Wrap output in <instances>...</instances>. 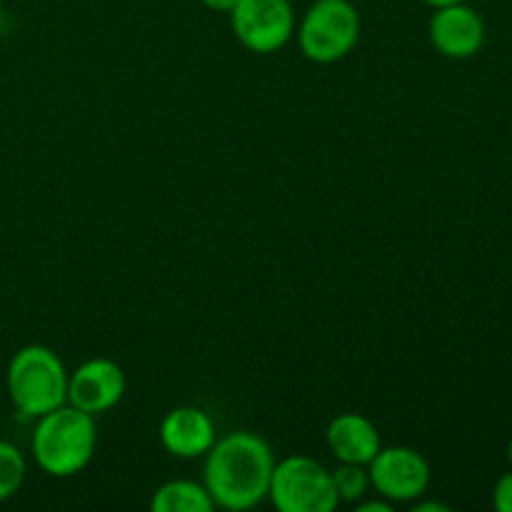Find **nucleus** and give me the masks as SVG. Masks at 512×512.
<instances>
[{
	"label": "nucleus",
	"mask_w": 512,
	"mask_h": 512,
	"mask_svg": "<svg viewBox=\"0 0 512 512\" xmlns=\"http://www.w3.org/2000/svg\"><path fill=\"white\" fill-rule=\"evenodd\" d=\"M275 455L270 445L250 430L215 438L205 453V488L215 508L250 510L263 503L270 493Z\"/></svg>",
	"instance_id": "obj_1"
},
{
	"label": "nucleus",
	"mask_w": 512,
	"mask_h": 512,
	"mask_svg": "<svg viewBox=\"0 0 512 512\" xmlns=\"http://www.w3.org/2000/svg\"><path fill=\"white\" fill-rule=\"evenodd\" d=\"M95 445L98 430L93 415L65 403L40 415L30 448L43 473L53 478H70L93 460Z\"/></svg>",
	"instance_id": "obj_2"
},
{
	"label": "nucleus",
	"mask_w": 512,
	"mask_h": 512,
	"mask_svg": "<svg viewBox=\"0 0 512 512\" xmlns=\"http://www.w3.org/2000/svg\"><path fill=\"white\" fill-rule=\"evenodd\" d=\"M5 388L20 415L38 420L40 415L68 403V370L55 350L45 345H25L10 358Z\"/></svg>",
	"instance_id": "obj_3"
},
{
	"label": "nucleus",
	"mask_w": 512,
	"mask_h": 512,
	"mask_svg": "<svg viewBox=\"0 0 512 512\" xmlns=\"http://www.w3.org/2000/svg\"><path fill=\"white\" fill-rule=\"evenodd\" d=\"M360 13L350 0H315L298 28L300 50L313 63H335L355 50Z\"/></svg>",
	"instance_id": "obj_4"
},
{
	"label": "nucleus",
	"mask_w": 512,
	"mask_h": 512,
	"mask_svg": "<svg viewBox=\"0 0 512 512\" xmlns=\"http://www.w3.org/2000/svg\"><path fill=\"white\" fill-rule=\"evenodd\" d=\"M268 498L280 512H333L340 505L333 473L310 455L275 463Z\"/></svg>",
	"instance_id": "obj_5"
},
{
	"label": "nucleus",
	"mask_w": 512,
	"mask_h": 512,
	"mask_svg": "<svg viewBox=\"0 0 512 512\" xmlns=\"http://www.w3.org/2000/svg\"><path fill=\"white\" fill-rule=\"evenodd\" d=\"M228 15L240 45L260 55L288 45L295 33V10L290 0H238Z\"/></svg>",
	"instance_id": "obj_6"
},
{
	"label": "nucleus",
	"mask_w": 512,
	"mask_h": 512,
	"mask_svg": "<svg viewBox=\"0 0 512 512\" xmlns=\"http://www.w3.org/2000/svg\"><path fill=\"white\" fill-rule=\"evenodd\" d=\"M370 485L390 503H410L425 495L430 485V465L415 448L395 445L380 448L368 463Z\"/></svg>",
	"instance_id": "obj_7"
},
{
	"label": "nucleus",
	"mask_w": 512,
	"mask_h": 512,
	"mask_svg": "<svg viewBox=\"0 0 512 512\" xmlns=\"http://www.w3.org/2000/svg\"><path fill=\"white\" fill-rule=\"evenodd\" d=\"M125 395V373L115 360L90 358L68 375V403L88 415L115 408Z\"/></svg>",
	"instance_id": "obj_8"
},
{
	"label": "nucleus",
	"mask_w": 512,
	"mask_h": 512,
	"mask_svg": "<svg viewBox=\"0 0 512 512\" xmlns=\"http://www.w3.org/2000/svg\"><path fill=\"white\" fill-rule=\"evenodd\" d=\"M430 43L440 55L453 60L473 58L485 43V23L468 3L435 8L430 18Z\"/></svg>",
	"instance_id": "obj_9"
},
{
	"label": "nucleus",
	"mask_w": 512,
	"mask_h": 512,
	"mask_svg": "<svg viewBox=\"0 0 512 512\" xmlns=\"http://www.w3.org/2000/svg\"><path fill=\"white\" fill-rule=\"evenodd\" d=\"M215 438L213 418L193 405L173 408L160 423V443L175 458H200L213 448Z\"/></svg>",
	"instance_id": "obj_10"
},
{
	"label": "nucleus",
	"mask_w": 512,
	"mask_h": 512,
	"mask_svg": "<svg viewBox=\"0 0 512 512\" xmlns=\"http://www.w3.org/2000/svg\"><path fill=\"white\" fill-rule=\"evenodd\" d=\"M330 453L338 458V463H358L368 465L383 448L378 425L360 413H343L330 420L325 430Z\"/></svg>",
	"instance_id": "obj_11"
},
{
	"label": "nucleus",
	"mask_w": 512,
	"mask_h": 512,
	"mask_svg": "<svg viewBox=\"0 0 512 512\" xmlns=\"http://www.w3.org/2000/svg\"><path fill=\"white\" fill-rule=\"evenodd\" d=\"M213 508L208 488L193 480H170L160 485L150 500L153 512H210Z\"/></svg>",
	"instance_id": "obj_12"
},
{
	"label": "nucleus",
	"mask_w": 512,
	"mask_h": 512,
	"mask_svg": "<svg viewBox=\"0 0 512 512\" xmlns=\"http://www.w3.org/2000/svg\"><path fill=\"white\" fill-rule=\"evenodd\" d=\"M25 473H28V465H25L23 453L8 440H0V503L20 493Z\"/></svg>",
	"instance_id": "obj_13"
},
{
	"label": "nucleus",
	"mask_w": 512,
	"mask_h": 512,
	"mask_svg": "<svg viewBox=\"0 0 512 512\" xmlns=\"http://www.w3.org/2000/svg\"><path fill=\"white\" fill-rule=\"evenodd\" d=\"M333 473L335 493H338L340 503H358L370 488L368 465L358 463H340L338 468L330 470Z\"/></svg>",
	"instance_id": "obj_14"
},
{
	"label": "nucleus",
	"mask_w": 512,
	"mask_h": 512,
	"mask_svg": "<svg viewBox=\"0 0 512 512\" xmlns=\"http://www.w3.org/2000/svg\"><path fill=\"white\" fill-rule=\"evenodd\" d=\"M493 505L500 512H512V473L503 475L493 490Z\"/></svg>",
	"instance_id": "obj_15"
},
{
	"label": "nucleus",
	"mask_w": 512,
	"mask_h": 512,
	"mask_svg": "<svg viewBox=\"0 0 512 512\" xmlns=\"http://www.w3.org/2000/svg\"><path fill=\"white\" fill-rule=\"evenodd\" d=\"M393 503L390 500H368V503H358V512H390Z\"/></svg>",
	"instance_id": "obj_16"
},
{
	"label": "nucleus",
	"mask_w": 512,
	"mask_h": 512,
	"mask_svg": "<svg viewBox=\"0 0 512 512\" xmlns=\"http://www.w3.org/2000/svg\"><path fill=\"white\" fill-rule=\"evenodd\" d=\"M200 3H203L205 8L215 10V13H230V10L235 8V3H238V0H200Z\"/></svg>",
	"instance_id": "obj_17"
},
{
	"label": "nucleus",
	"mask_w": 512,
	"mask_h": 512,
	"mask_svg": "<svg viewBox=\"0 0 512 512\" xmlns=\"http://www.w3.org/2000/svg\"><path fill=\"white\" fill-rule=\"evenodd\" d=\"M413 510H415V512H430V510H435V512H448L450 508H448V505H440V503H415Z\"/></svg>",
	"instance_id": "obj_18"
},
{
	"label": "nucleus",
	"mask_w": 512,
	"mask_h": 512,
	"mask_svg": "<svg viewBox=\"0 0 512 512\" xmlns=\"http://www.w3.org/2000/svg\"><path fill=\"white\" fill-rule=\"evenodd\" d=\"M430 8H443V5H455V3H468V0H425Z\"/></svg>",
	"instance_id": "obj_19"
},
{
	"label": "nucleus",
	"mask_w": 512,
	"mask_h": 512,
	"mask_svg": "<svg viewBox=\"0 0 512 512\" xmlns=\"http://www.w3.org/2000/svg\"><path fill=\"white\" fill-rule=\"evenodd\" d=\"M0 18H3V0H0Z\"/></svg>",
	"instance_id": "obj_20"
}]
</instances>
